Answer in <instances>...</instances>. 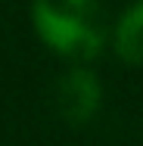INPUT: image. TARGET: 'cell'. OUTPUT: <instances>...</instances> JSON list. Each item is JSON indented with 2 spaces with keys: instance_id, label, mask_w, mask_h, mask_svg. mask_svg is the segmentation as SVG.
I'll use <instances>...</instances> for the list:
<instances>
[{
  "instance_id": "obj_1",
  "label": "cell",
  "mask_w": 143,
  "mask_h": 146,
  "mask_svg": "<svg viewBox=\"0 0 143 146\" xmlns=\"http://www.w3.org/2000/svg\"><path fill=\"white\" fill-rule=\"evenodd\" d=\"M31 22L50 50L75 62L93 59L106 44L100 0H34Z\"/></svg>"
},
{
  "instance_id": "obj_3",
  "label": "cell",
  "mask_w": 143,
  "mask_h": 146,
  "mask_svg": "<svg viewBox=\"0 0 143 146\" xmlns=\"http://www.w3.org/2000/svg\"><path fill=\"white\" fill-rule=\"evenodd\" d=\"M115 53L128 65H143V0L121 13L115 25Z\"/></svg>"
},
{
  "instance_id": "obj_2",
  "label": "cell",
  "mask_w": 143,
  "mask_h": 146,
  "mask_svg": "<svg viewBox=\"0 0 143 146\" xmlns=\"http://www.w3.org/2000/svg\"><path fill=\"white\" fill-rule=\"evenodd\" d=\"M100 106V81L90 68H72L59 81V109L69 121H87Z\"/></svg>"
}]
</instances>
